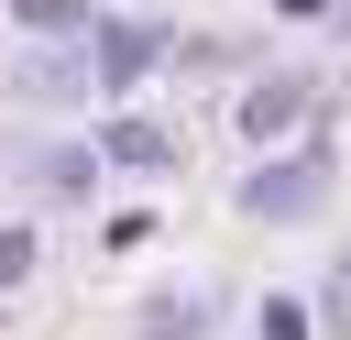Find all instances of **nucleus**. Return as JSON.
Here are the masks:
<instances>
[{"label":"nucleus","mask_w":351,"mask_h":340,"mask_svg":"<svg viewBox=\"0 0 351 340\" xmlns=\"http://www.w3.org/2000/svg\"><path fill=\"white\" fill-rule=\"evenodd\" d=\"M318 186H329L318 165H274V175H252V186H241V208H263V219H285V208H307Z\"/></svg>","instance_id":"nucleus-1"},{"label":"nucleus","mask_w":351,"mask_h":340,"mask_svg":"<svg viewBox=\"0 0 351 340\" xmlns=\"http://www.w3.org/2000/svg\"><path fill=\"white\" fill-rule=\"evenodd\" d=\"M110 165H165V132H143V121H121V132H110Z\"/></svg>","instance_id":"nucleus-2"},{"label":"nucleus","mask_w":351,"mask_h":340,"mask_svg":"<svg viewBox=\"0 0 351 340\" xmlns=\"http://www.w3.org/2000/svg\"><path fill=\"white\" fill-rule=\"evenodd\" d=\"M99 55H110L99 77H143V55H154V44H143V33H99Z\"/></svg>","instance_id":"nucleus-3"},{"label":"nucleus","mask_w":351,"mask_h":340,"mask_svg":"<svg viewBox=\"0 0 351 340\" xmlns=\"http://www.w3.org/2000/svg\"><path fill=\"white\" fill-rule=\"evenodd\" d=\"M252 132H274V121H296V88H252V110H241Z\"/></svg>","instance_id":"nucleus-4"},{"label":"nucleus","mask_w":351,"mask_h":340,"mask_svg":"<svg viewBox=\"0 0 351 340\" xmlns=\"http://www.w3.org/2000/svg\"><path fill=\"white\" fill-rule=\"evenodd\" d=\"M22 263H33V241H22V230H0V285H22Z\"/></svg>","instance_id":"nucleus-5"},{"label":"nucleus","mask_w":351,"mask_h":340,"mask_svg":"<svg viewBox=\"0 0 351 340\" xmlns=\"http://www.w3.org/2000/svg\"><path fill=\"white\" fill-rule=\"evenodd\" d=\"M329 329H351V252H340V274H329Z\"/></svg>","instance_id":"nucleus-6"},{"label":"nucleus","mask_w":351,"mask_h":340,"mask_svg":"<svg viewBox=\"0 0 351 340\" xmlns=\"http://www.w3.org/2000/svg\"><path fill=\"white\" fill-rule=\"evenodd\" d=\"M22 11H33V22H77V0H22Z\"/></svg>","instance_id":"nucleus-7"}]
</instances>
